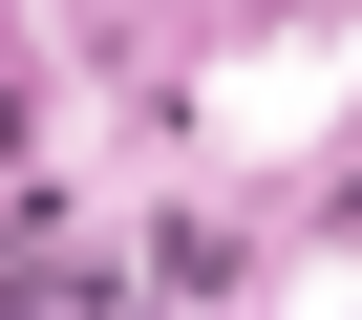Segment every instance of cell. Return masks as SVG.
<instances>
[{"instance_id":"obj_1","label":"cell","mask_w":362,"mask_h":320,"mask_svg":"<svg viewBox=\"0 0 362 320\" xmlns=\"http://www.w3.org/2000/svg\"><path fill=\"white\" fill-rule=\"evenodd\" d=\"M320 107H341V43H298V64H235V86H214V128H235V149H277V128H320Z\"/></svg>"}]
</instances>
